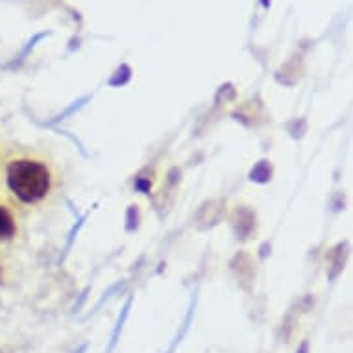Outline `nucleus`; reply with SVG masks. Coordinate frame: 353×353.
<instances>
[{
	"label": "nucleus",
	"instance_id": "obj_1",
	"mask_svg": "<svg viewBox=\"0 0 353 353\" xmlns=\"http://www.w3.org/2000/svg\"><path fill=\"white\" fill-rule=\"evenodd\" d=\"M63 191V167L50 150L17 146L4 152L0 161V192L26 216L52 209Z\"/></svg>",
	"mask_w": 353,
	"mask_h": 353
},
{
	"label": "nucleus",
	"instance_id": "obj_2",
	"mask_svg": "<svg viewBox=\"0 0 353 353\" xmlns=\"http://www.w3.org/2000/svg\"><path fill=\"white\" fill-rule=\"evenodd\" d=\"M26 214L0 192V252H10L24 237Z\"/></svg>",
	"mask_w": 353,
	"mask_h": 353
},
{
	"label": "nucleus",
	"instance_id": "obj_3",
	"mask_svg": "<svg viewBox=\"0 0 353 353\" xmlns=\"http://www.w3.org/2000/svg\"><path fill=\"white\" fill-rule=\"evenodd\" d=\"M6 274H8V268H6V263L0 259V285L6 281Z\"/></svg>",
	"mask_w": 353,
	"mask_h": 353
},
{
	"label": "nucleus",
	"instance_id": "obj_4",
	"mask_svg": "<svg viewBox=\"0 0 353 353\" xmlns=\"http://www.w3.org/2000/svg\"><path fill=\"white\" fill-rule=\"evenodd\" d=\"M4 152H6V148H4V143H2V137H0V161H2V156H4Z\"/></svg>",
	"mask_w": 353,
	"mask_h": 353
}]
</instances>
